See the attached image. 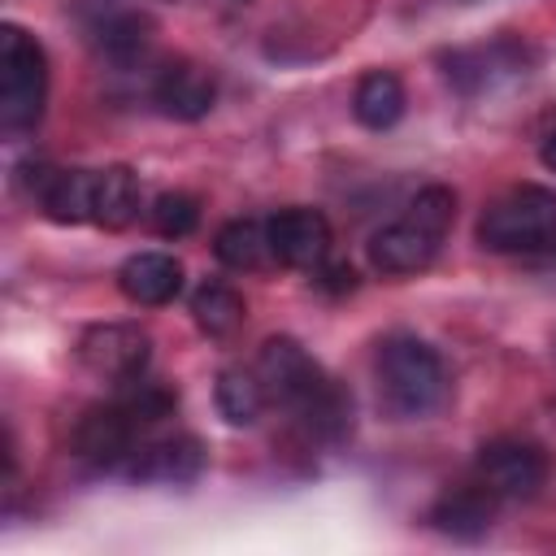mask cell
<instances>
[{
    "label": "cell",
    "mask_w": 556,
    "mask_h": 556,
    "mask_svg": "<svg viewBox=\"0 0 556 556\" xmlns=\"http://www.w3.org/2000/svg\"><path fill=\"white\" fill-rule=\"evenodd\" d=\"M256 374L265 382L269 404H282L308 439L339 443L352 430V395L287 334L265 339L256 356Z\"/></svg>",
    "instance_id": "6da1fadb"
},
{
    "label": "cell",
    "mask_w": 556,
    "mask_h": 556,
    "mask_svg": "<svg viewBox=\"0 0 556 556\" xmlns=\"http://www.w3.org/2000/svg\"><path fill=\"white\" fill-rule=\"evenodd\" d=\"M452 222H456V195L447 187L417 191V200L408 204V213L395 217L391 226H382L369 239V265L378 274H387V278L421 274L439 256Z\"/></svg>",
    "instance_id": "7a4b0ae2"
},
{
    "label": "cell",
    "mask_w": 556,
    "mask_h": 556,
    "mask_svg": "<svg viewBox=\"0 0 556 556\" xmlns=\"http://www.w3.org/2000/svg\"><path fill=\"white\" fill-rule=\"evenodd\" d=\"M378 395L400 417H426L447 400V369L439 352L413 334H395L378 348Z\"/></svg>",
    "instance_id": "3957f363"
},
{
    "label": "cell",
    "mask_w": 556,
    "mask_h": 556,
    "mask_svg": "<svg viewBox=\"0 0 556 556\" xmlns=\"http://www.w3.org/2000/svg\"><path fill=\"white\" fill-rule=\"evenodd\" d=\"M478 243L486 252H543L556 243V191L539 182L508 187L478 217Z\"/></svg>",
    "instance_id": "277c9868"
},
{
    "label": "cell",
    "mask_w": 556,
    "mask_h": 556,
    "mask_svg": "<svg viewBox=\"0 0 556 556\" xmlns=\"http://www.w3.org/2000/svg\"><path fill=\"white\" fill-rule=\"evenodd\" d=\"M43 100H48V56L35 35L9 22L0 30V126L9 135L39 126Z\"/></svg>",
    "instance_id": "5b68a950"
},
{
    "label": "cell",
    "mask_w": 556,
    "mask_h": 556,
    "mask_svg": "<svg viewBox=\"0 0 556 556\" xmlns=\"http://www.w3.org/2000/svg\"><path fill=\"white\" fill-rule=\"evenodd\" d=\"M473 478L495 500H534L547 482V456L526 439H491L473 460Z\"/></svg>",
    "instance_id": "8992f818"
},
{
    "label": "cell",
    "mask_w": 556,
    "mask_h": 556,
    "mask_svg": "<svg viewBox=\"0 0 556 556\" xmlns=\"http://www.w3.org/2000/svg\"><path fill=\"white\" fill-rule=\"evenodd\" d=\"M148 356H152V339L135 321H104V326H91L78 339L83 369L91 378H104V382H117V387L139 378L148 369Z\"/></svg>",
    "instance_id": "52a82bcc"
},
{
    "label": "cell",
    "mask_w": 556,
    "mask_h": 556,
    "mask_svg": "<svg viewBox=\"0 0 556 556\" xmlns=\"http://www.w3.org/2000/svg\"><path fill=\"white\" fill-rule=\"evenodd\" d=\"M139 434H143V426L122 408V400H109V404H96V408H87L78 417V426H74V452L87 465L113 469V465H126L135 456Z\"/></svg>",
    "instance_id": "ba28073f"
},
{
    "label": "cell",
    "mask_w": 556,
    "mask_h": 556,
    "mask_svg": "<svg viewBox=\"0 0 556 556\" xmlns=\"http://www.w3.org/2000/svg\"><path fill=\"white\" fill-rule=\"evenodd\" d=\"M269 243H274V261L291 265V269H308L317 274L330 261V222L317 208H282L269 222Z\"/></svg>",
    "instance_id": "9c48e42d"
},
{
    "label": "cell",
    "mask_w": 556,
    "mask_h": 556,
    "mask_svg": "<svg viewBox=\"0 0 556 556\" xmlns=\"http://www.w3.org/2000/svg\"><path fill=\"white\" fill-rule=\"evenodd\" d=\"M152 100L161 104L165 117H178V122H195L213 109L217 100V83L208 70H200L195 61H169L161 65L156 83H152Z\"/></svg>",
    "instance_id": "30bf717a"
},
{
    "label": "cell",
    "mask_w": 556,
    "mask_h": 556,
    "mask_svg": "<svg viewBox=\"0 0 556 556\" xmlns=\"http://www.w3.org/2000/svg\"><path fill=\"white\" fill-rule=\"evenodd\" d=\"M126 465L139 482H191L204 465V452L195 434H165V439L139 443Z\"/></svg>",
    "instance_id": "8fae6325"
},
{
    "label": "cell",
    "mask_w": 556,
    "mask_h": 556,
    "mask_svg": "<svg viewBox=\"0 0 556 556\" xmlns=\"http://www.w3.org/2000/svg\"><path fill=\"white\" fill-rule=\"evenodd\" d=\"M117 287L130 304L156 308V304H169L182 291V265L169 252H135V256L122 261Z\"/></svg>",
    "instance_id": "7c38bea8"
},
{
    "label": "cell",
    "mask_w": 556,
    "mask_h": 556,
    "mask_svg": "<svg viewBox=\"0 0 556 556\" xmlns=\"http://www.w3.org/2000/svg\"><path fill=\"white\" fill-rule=\"evenodd\" d=\"M35 200L52 222H91L96 169H43L35 178Z\"/></svg>",
    "instance_id": "4fadbf2b"
},
{
    "label": "cell",
    "mask_w": 556,
    "mask_h": 556,
    "mask_svg": "<svg viewBox=\"0 0 556 556\" xmlns=\"http://www.w3.org/2000/svg\"><path fill=\"white\" fill-rule=\"evenodd\" d=\"M495 504H500V500L473 478V482H460V486L443 491L439 504H434V513H430V521H434L439 530L456 534V539H478V534L491 530Z\"/></svg>",
    "instance_id": "5bb4252c"
},
{
    "label": "cell",
    "mask_w": 556,
    "mask_h": 556,
    "mask_svg": "<svg viewBox=\"0 0 556 556\" xmlns=\"http://www.w3.org/2000/svg\"><path fill=\"white\" fill-rule=\"evenodd\" d=\"M213 256L226 265V269H265L274 261V243H269V226L256 222V217H235L217 230L213 239Z\"/></svg>",
    "instance_id": "9a60e30c"
},
{
    "label": "cell",
    "mask_w": 556,
    "mask_h": 556,
    "mask_svg": "<svg viewBox=\"0 0 556 556\" xmlns=\"http://www.w3.org/2000/svg\"><path fill=\"white\" fill-rule=\"evenodd\" d=\"M139 217V178L126 165H104L96 169V204L91 222L104 230H122Z\"/></svg>",
    "instance_id": "2e32d148"
},
{
    "label": "cell",
    "mask_w": 556,
    "mask_h": 556,
    "mask_svg": "<svg viewBox=\"0 0 556 556\" xmlns=\"http://www.w3.org/2000/svg\"><path fill=\"white\" fill-rule=\"evenodd\" d=\"M352 113L369 130H387L404 117V83L391 70H369L352 91Z\"/></svg>",
    "instance_id": "e0dca14e"
},
{
    "label": "cell",
    "mask_w": 556,
    "mask_h": 556,
    "mask_svg": "<svg viewBox=\"0 0 556 556\" xmlns=\"http://www.w3.org/2000/svg\"><path fill=\"white\" fill-rule=\"evenodd\" d=\"M243 295L226 282H204L195 295H191V317L195 326L208 334V339H230L239 326H243Z\"/></svg>",
    "instance_id": "ac0fdd59"
},
{
    "label": "cell",
    "mask_w": 556,
    "mask_h": 556,
    "mask_svg": "<svg viewBox=\"0 0 556 556\" xmlns=\"http://www.w3.org/2000/svg\"><path fill=\"white\" fill-rule=\"evenodd\" d=\"M269 395H265V382L256 369H222L217 378V408L230 426H252L261 413H265Z\"/></svg>",
    "instance_id": "d6986e66"
},
{
    "label": "cell",
    "mask_w": 556,
    "mask_h": 556,
    "mask_svg": "<svg viewBox=\"0 0 556 556\" xmlns=\"http://www.w3.org/2000/svg\"><path fill=\"white\" fill-rule=\"evenodd\" d=\"M100 48H104L109 61L130 65L135 56L148 52V17H139V13H117V17H109V22L100 26Z\"/></svg>",
    "instance_id": "ffe728a7"
},
{
    "label": "cell",
    "mask_w": 556,
    "mask_h": 556,
    "mask_svg": "<svg viewBox=\"0 0 556 556\" xmlns=\"http://www.w3.org/2000/svg\"><path fill=\"white\" fill-rule=\"evenodd\" d=\"M152 226L165 239H182V235H191L200 226V204L191 195H182V191H165V195L152 200Z\"/></svg>",
    "instance_id": "44dd1931"
},
{
    "label": "cell",
    "mask_w": 556,
    "mask_h": 556,
    "mask_svg": "<svg viewBox=\"0 0 556 556\" xmlns=\"http://www.w3.org/2000/svg\"><path fill=\"white\" fill-rule=\"evenodd\" d=\"M543 165L547 169H556V126L547 130V139H543Z\"/></svg>",
    "instance_id": "7402d4cb"
}]
</instances>
